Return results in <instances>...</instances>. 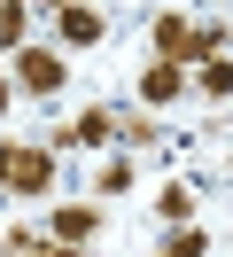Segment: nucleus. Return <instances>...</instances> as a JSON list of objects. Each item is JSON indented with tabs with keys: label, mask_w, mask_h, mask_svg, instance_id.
<instances>
[{
	"label": "nucleus",
	"mask_w": 233,
	"mask_h": 257,
	"mask_svg": "<svg viewBox=\"0 0 233 257\" xmlns=\"http://www.w3.org/2000/svg\"><path fill=\"white\" fill-rule=\"evenodd\" d=\"M0 187L8 195H55V148L0 141Z\"/></svg>",
	"instance_id": "nucleus-1"
},
{
	"label": "nucleus",
	"mask_w": 233,
	"mask_h": 257,
	"mask_svg": "<svg viewBox=\"0 0 233 257\" xmlns=\"http://www.w3.org/2000/svg\"><path fill=\"white\" fill-rule=\"evenodd\" d=\"M132 187V156H101V172H93V195H124Z\"/></svg>",
	"instance_id": "nucleus-12"
},
{
	"label": "nucleus",
	"mask_w": 233,
	"mask_h": 257,
	"mask_svg": "<svg viewBox=\"0 0 233 257\" xmlns=\"http://www.w3.org/2000/svg\"><path fill=\"white\" fill-rule=\"evenodd\" d=\"M155 218H163V234H171V226H194V187H186V179L155 187Z\"/></svg>",
	"instance_id": "nucleus-7"
},
{
	"label": "nucleus",
	"mask_w": 233,
	"mask_h": 257,
	"mask_svg": "<svg viewBox=\"0 0 233 257\" xmlns=\"http://www.w3.org/2000/svg\"><path fill=\"white\" fill-rule=\"evenodd\" d=\"M109 141H117V109H86V117H70L47 148H55V156L70 148V156H78V148H109Z\"/></svg>",
	"instance_id": "nucleus-5"
},
{
	"label": "nucleus",
	"mask_w": 233,
	"mask_h": 257,
	"mask_svg": "<svg viewBox=\"0 0 233 257\" xmlns=\"http://www.w3.org/2000/svg\"><path fill=\"white\" fill-rule=\"evenodd\" d=\"M117 141L124 148H155V117L148 109H117Z\"/></svg>",
	"instance_id": "nucleus-11"
},
{
	"label": "nucleus",
	"mask_w": 233,
	"mask_h": 257,
	"mask_svg": "<svg viewBox=\"0 0 233 257\" xmlns=\"http://www.w3.org/2000/svg\"><path fill=\"white\" fill-rule=\"evenodd\" d=\"M101 234V210L93 203H70V210H47V241H62V249H78V241Z\"/></svg>",
	"instance_id": "nucleus-6"
},
{
	"label": "nucleus",
	"mask_w": 233,
	"mask_h": 257,
	"mask_svg": "<svg viewBox=\"0 0 233 257\" xmlns=\"http://www.w3.org/2000/svg\"><path fill=\"white\" fill-rule=\"evenodd\" d=\"M194 94H202V101H233V63H225V55L194 70Z\"/></svg>",
	"instance_id": "nucleus-10"
},
{
	"label": "nucleus",
	"mask_w": 233,
	"mask_h": 257,
	"mask_svg": "<svg viewBox=\"0 0 233 257\" xmlns=\"http://www.w3.org/2000/svg\"><path fill=\"white\" fill-rule=\"evenodd\" d=\"M155 257H210V234H202V226H171V234L155 241Z\"/></svg>",
	"instance_id": "nucleus-9"
},
{
	"label": "nucleus",
	"mask_w": 233,
	"mask_h": 257,
	"mask_svg": "<svg viewBox=\"0 0 233 257\" xmlns=\"http://www.w3.org/2000/svg\"><path fill=\"white\" fill-rule=\"evenodd\" d=\"M24 257H78V249H62V241H39V249H24Z\"/></svg>",
	"instance_id": "nucleus-14"
},
{
	"label": "nucleus",
	"mask_w": 233,
	"mask_h": 257,
	"mask_svg": "<svg viewBox=\"0 0 233 257\" xmlns=\"http://www.w3.org/2000/svg\"><path fill=\"white\" fill-rule=\"evenodd\" d=\"M132 94H140V109H171L179 94H194V70H179V63H140V78H132Z\"/></svg>",
	"instance_id": "nucleus-4"
},
{
	"label": "nucleus",
	"mask_w": 233,
	"mask_h": 257,
	"mask_svg": "<svg viewBox=\"0 0 233 257\" xmlns=\"http://www.w3.org/2000/svg\"><path fill=\"white\" fill-rule=\"evenodd\" d=\"M47 24H55V47H62V55H78V47H101V39H109V16H101V8H86V0H62Z\"/></svg>",
	"instance_id": "nucleus-3"
},
{
	"label": "nucleus",
	"mask_w": 233,
	"mask_h": 257,
	"mask_svg": "<svg viewBox=\"0 0 233 257\" xmlns=\"http://www.w3.org/2000/svg\"><path fill=\"white\" fill-rule=\"evenodd\" d=\"M8 78H16V94H31V101H55L62 86H70V55L62 47H24L8 63Z\"/></svg>",
	"instance_id": "nucleus-2"
},
{
	"label": "nucleus",
	"mask_w": 233,
	"mask_h": 257,
	"mask_svg": "<svg viewBox=\"0 0 233 257\" xmlns=\"http://www.w3.org/2000/svg\"><path fill=\"white\" fill-rule=\"evenodd\" d=\"M8 101H16V78H8V63H0V117H8Z\"/></svg>",
	"instance_id": "nucleus-13"
},
{
	"label": "nucleus",
	"mask_w": 233,
	"mask_h": 257,
	"mask_svg": "<svg viewBox=\"0 0 233 257\" xmlns=\"http://www.w3.org/2000/svg\"><path fill=\"white\" fill-rule=\"evenodd\" d=\"M31 24H39V16H31L24 0H0V47H8V55L31 47Z\"/></svg>",
	"instance_id": "nucleus-8"
}]
</instances>
